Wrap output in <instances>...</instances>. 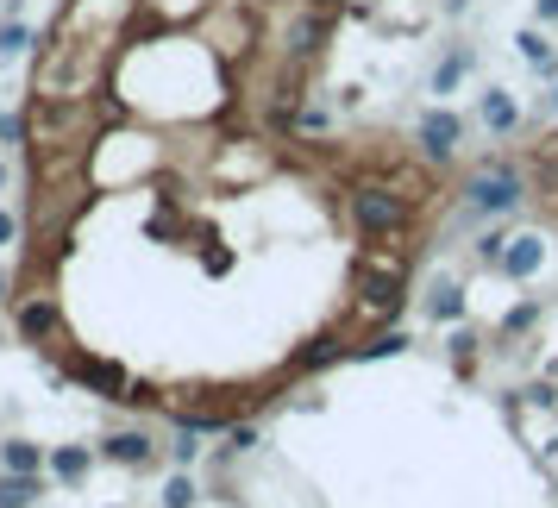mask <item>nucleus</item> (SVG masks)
<instances>
[{"label":"nucleus","instance_id":"nucleus-25","mask_svg":"<svg viewBox=\"0 0 558 508\" xmlns=\"http://www.w3.org/2000/svg\"><path fill=\"white\" fill-rule=\"evenodd\" d=\"M13 233H19V220L7 214V207H0V245H13Z\"/></svg>","mask_w":558,"mask_h":508},{"label":"nucleus","instance_id":"nucleus-2","mask_svg":"<svg viewBox=\"0 0 558 508\" xmlns=\"http://www.w3.org/2000/svg\"><path fill=\"white\" fill-rule=\"evenodd\" d=\"M521 201V170L515 164H483L477 176H471V189H464V207H471V214H508V207Z\"/></svg>","mask_w":558,"mask_h":508},{"label":"nucleus","instance_id":"nucleus-11","mask_svg":"<svg viewBox=\"0 0 558 508\" xmlns=\"http://www.w3.org/2000/svg\"><path fill=\"white\" fill-rule=\"evenodd\" d=\"M19 333H26V339L57 333V302H26V308H19Z\"/></svg>","mask_w":558,"mask_h":508},{"label":"nucleus","instance_id":"nucleus-8","mask_svg":"<svg viewBox=\"0 0 558 508\" xmlns=\"http://www.w3.org/2000/svg\"><path fill=\"white\" fill-rule=\"evenodd\" d=\"M76 377H82L88 389H101L107 402H126V389H132V383H126V371H120V364H101V358H95V364H82Z\"/></svg>","mask_w":558,"mask_h":508},{"label":"nucleus","instance_id":"nucleus-18","mask_svg":"<svg viewBox=\"0 0 558 508\" xmlns=\"http://www.w3.org/2000/svg\"><path fill=\"white\" fill-rule=\"evenodd\" d=\"M395 352H408V333H377L370 345H358L352 358H395Z\"/></svg>","mask_w":558,"mask_h":508},{"label":"nucleus","instance_id":"nucleus-14","mask_svg":"<svg viewBox=\"0 0 558 508\" xmlns=\"http://www.w3.org/2000/svg\"><path fill=\"white\" fill-rule=\"evenodd\" d=\"M515 120H521V107L508 101L502 88H490V95H483V126H496V132H508V126H515Z\"/></svg>","mask_w":558,"mask_h":508},{"label":"nucleus","instance_id":"nucleus-13","mask_svg":"<svg viewBox=\"0 0 558 508\" xmlns=\"http://www.w3.org/2000/svg\"><path fill=\"white\" fill-rule=\"evenodd\" d=\"M477 57L471 51H452V57H439V69H433V95H452V88L464 82V69H471Z\"/></svg>","mask_w":558,"mask_h":508},{"label":"nucleus","instance_id":"nucleus-15","mask_svg":"<svg viewBox=\"0 0 558 508\" xmlns=\"http://www.w3.org/2000/svg\"><path fill=\"white\" fill-rule=\"evenodd\" d=\"M339 358H345L339 339H314L308 352H295V371H320V364H339Z\"/></svg>","mask_w":558,"mask_h":508},{"label":"nucleus","instance_id":"nucleus-4","mask_svg":"<svg viewBox=\"0 0 558 508\" xmlns=\"http://www.w3.org/2000/svg\"><path fill=\"white\" fill-rule=\"evenodd\" d=\"M458 138H464V120H458V113H446V107L421 120V151H427V157H452Z\"/></svg>","mask_w":558,"mask_h":508},{"label":"nucleus","instance_id":"nucleus-29","mask_svg":"<svg viewBox=\"0 0 558 508\" xmlns=\"http://www.w3.org/2000/svg\"><path fill=\"white\" fill-rule=\"evenodd\" d=\"M0 189H7V164H0Z\"/></svg>","mask_w":558,"mask_h":508},{"label":"nucleus","instance_id":"nucleus-19","mask_svg":"<svg viewBox=\"0 0 558 508\" xmlns=\"http://www.w3.org/2000/svg\"><path fill=\"white\" fill-rule=\"evenodd\" d=\"M26 44H32V26H19V19L0 26V57H26Z\"/></svg>","mask_w":558,"mask_h":508},{"label":"nucleus","instance_id":"nucleus-10","mask_svg":"<svg viewBox=\"0 0 558 508\" xmlns=\"http://www.w3.org/2000/svg\"><path fill=\"white\" fill-rule=\"evenodd\" d=\"M88 465H95V452H88V446H57V452H51V477H57V483H82Z\"/></svg>","mask_w":558,"mask_h":508},{"label":"nucleus","instance_id":"nucleus-1","mask_svg":"<svg viewBox=\"0 0 558 508\" xmlns=\"http://www.w3.org/2000/svg\"><path fill=\"white\" fill-rule=\"evenodd\" d=\"M352 226L364 239H389L408 226V201L395 189H377V182H364V189H352Z\"/></svg>","mask_w":558,"mask_h":508},{"label":"nucleus","instance_id":"nucleus-28","mask_svg":"<svg viewBox=\"0 0 558 508\" xmlns=\"http://www.w3.org/2000/svg\"><path fill=\"white\" fill-rule=\"evenodd\" d=\"M0 295H7V270H0Z\"/></svg>","mask_w":558,"mask_h":508},{"label":"nucleus","instance_id":"nucleus-6","mask_svg":"<svg viewBox=\"0 0 558 508\" xmlns=\"http://www.w3.org/2000/svg\"><path fill=\"white\" fill-rule=\"evenodd\" d=\"M327 26H333V13H295V26H289V57L295 63H308L314 51H320V38H327Z\"/></svg>","mask_w":558,"mask_h":508},{"label":"nucleus","instance_id":"nucleus-22","mask_svg":"<svg viewBox=\"0 0 558 508\" xmlns=\"http://www.w3.org/2000/svg\"><path fill=\"white\" fill-rule=\"evenodd\" d=\"M195 440H201V433H189V427H182V433H176V465H189V458H195V452H201V446H195Z\"/></svg>","mask_w":558,"mask_h":508},{"label":"nucleus","instance_id":"nucleus-7","mask_svg":"<svg viewBox=\"0 0 558 508\" xmlns=\"http://www.w3.org/2000/svg\"><path fill=\"white\" fill-rule=\"evenodd\" d=\"M44 496V471L32 477V471H7L0 477V508H32Z\"/></svg>","mask_w":558,"mask_h":508},{"label":"nucleus","instance_id":"nucleus-20","mask_svg":"<svg viewBox=\"0 0 558 508\" xmlns=\"http://www.w3.org/2000/svg\"><path fill=\"white\" fill-rule=\"evenodd\" d=\"M195 502V477H170L164 483V508H189Z\"/></svg>","mask_w":558,"mask_h":508},{"label":"nucleus","instance_id":"nucleus-27","mask_svg":"<svg viewBox=\"0 0 558 508\" xmlns=\"http://www.w3.org/2000/svg\"><path fill=\"white\" fill-rule=\"evenodd\" d=\"M308 7H314V13H333V7H339V0H308Z\"/></svg>","mask_w":558,"mask_h":508},{"label":"nucleus","instance_id":"nucleus-21","mask_svg":"<svg viewBox=\"0 0 558 508\" xmlns=\"http://www.w3.org/2000/svg\"><path fill=\"white\" fill-rule=\"evenodd\" d=\"M533 320H540V302H521L515 314H508V320H502V333H508V339H515V333H527V327H533Z\"/></svg>","mask_w":558,"mask_h":508},{"label":"nucleus","instance_id":"nucleus-5","mask_svg":"<svg viewBox=\"0 0 558 508\" xmlns=\"http://www.w3.org/2000/svg\"><path fill=\"white\" fill-rule=\"evenodd\" d=\"M496 264H502V276H515V283H527V276L546 264V245L533 239V233H521V239H508V245H502V258H496Z\"/></svg>","mask_w":558,"mask_h":508},{"label":"nucleus","instance_id":"nucleus-26","mask_svg":"<svg viewBox=\"0 0 558 508\" xmlns=\"http://www.w3.org/2000/svg\"><path fill=\"white\" fill-rule=\"evenodd\" d=\"M533 13H540L546 26H558V0H533Z\"/></svg>","mask_w":558,"mask_h":508},{"label":"nucleus","instance_id":"nucleus-17","mask_svg":"<svg viewBox=\"0 0 558 508\" xmlns=\"http://www.w3.org/2000/svg\"><path fill=\"white\" fill-rule=\"evenodd\" d=\"M427 314H433V320H458V314H464V289H458V283H439L433 302H427Z\"/></svg>","mask_w":558,"mask_h":508},{"label":"nucleus","instance_id":"nucleus-9","mask_svg":"<svg viewBox=\"0 0 558 508\" xmlns=\"http://www.w3.org/2000/svg\"><path fill=\"white\" fill-rule=\"evenodd\" d=\"M101 452L113 458V465H151V433H113Z\"/></svg>","mask_w":558,"mask_h":508},{"label":"nucleus","instance_id":"nucleus-12","mask_svg":"<svg viewBox=\"0 0 558 508\" xmlns=\"http://www.w3.org/2000/svg\"><path fill=\"white\" fill-rule=\"evenodd\" d=\"M0 465H7V471H44V446H32V440H7V446H0Z\"/></svg>","mask_w":558,"mask_h":508},{"label":"nucleus","instance_id":"nucleus-3","mask_svg":"<svg viewBox=\"0 0 558 508\" xmlns=\"http://www.w3.org/2000/svg\"><path fill=\"white\" fill-rule=\"evenodd\" d=\"M402 295H408V270L389 264L383 276H364V308L370 314H402Z\"/></svg>","mask_w":558,"mask_h":508},{"label":"nucleus","instance_id":"nucleus-16","mask_svg":"<svg viewBox=\"0 0 558 508\" xmlns=\"http://www.w3.org/2000/svg\"><path fill=\"white\" fill-rule=\"evenodd\" d=\"M515 44H521V57H527L533 69H540V76H552V69H558V63H552V44H546V32H521Z\"/></svg>","mask_w":558,"mask_h":508},{"label":"nucleus","instance_id":"nucleus-24","mask_svg":"<svg viewBox=\"0 0 558 508\" xmlns=\"http://www.w3.org/2000/svg\"><path fill=\"white\" fill-rule=\"evenodd\" d=\"M258 446V427H232V452H251Z\"/></svg>","mask_w":558,"mask_h":508},{"label":"nucleus","instance_id":"nucleus-23","mask_svg":"<svg viewBox=\"0 0 558 508\" xmlns=\"http://www.w3.org/2000/svg\"><path fill=\"white\" fill-rule=\"evenodd\" d=\"M471 352H477V339H471V333H452V358L471 364Z\"/></svg>","mask_w":558,"mask_h":508}]
</instances>
